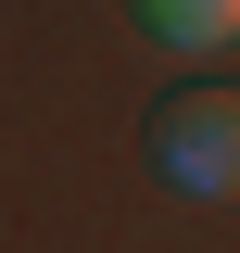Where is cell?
Listing matches in <instances>:
<instances>
[{
    "label": "cell",
    "mask_w": 240,
    "mask_h": 253,
    "mask_svg": "<svg viewBox=\"0 0 240 253\" xmlns=\"http://www.w3.org/2000/svg\"><path fill=\"white\" fill-rule=\"evenodd\" d=\"M152 165H164L190 203H228L240 190V89H177L152 114Z\"/></svg>",
    "instance_id": "6da1fadb"
},
{
    "label": "cell",
    "mask_w": 240,
    "mask_h": 253,
    "mask_svg": "<svg viewBox=\"0 0 240 253\" xmlns=\"http://www.w3.org/2000/svg\"><path fill=\"white\" fill-rule=\"evenodd\" d=\"M126 13H139L164 51H228L240 38V0H126Z\"/></svg>",
    "instance_id": "7a4b0ae2"
}]
</instances>
